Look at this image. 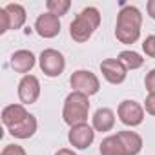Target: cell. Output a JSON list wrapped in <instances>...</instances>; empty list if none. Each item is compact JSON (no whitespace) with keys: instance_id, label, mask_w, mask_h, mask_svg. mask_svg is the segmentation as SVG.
Returning a JSON list of instances; mask_svg holds the SVG:
<instances>
[{"instance_id":"2e32d148","label":"cell","mask_w":155,"mask_h":155,"mask_svg":"<svg viewBox=\"0 0 155 155\" xmlns=\"http://www.w3.org/2000/svg\"><path fill=\"white\" fill-rule=\"evenodd\" d=\"M9 17V29H20L26 24V9L20 4H8L4 8Z\"/></svg>"},{"instance_id":"7a4b0ae2","label":"cell","mask_w":155,"mask_h":155,"mask_svg":"<svg viewBox=\"0 0 155 155\" xmlns=\"http://www.w3.org/2000/svg\"><path fill=\"white\" fill-rule=\"evenodd\" d=\"M99 26H101V13L97 8L90 6V8H84L75 17V20L69 24V35L75 42L82 44L93 37V33Z\"/></svg>"},{"instance_id":"5bb4252c","label":"cell","mask_w":155,"mask_h":155,"mask_svg":"<svg viewBox=\"0 0 155 155\" xmlns=\"http://www.w3.org/2000/svg\"><path fill=\"white\" fill-rule=\"evenodd\" d=\"M37 119H35V115H28L24 120H20L18 124H15V126H11V128H8V131L15 137V139H29V137H33L35 135V131H37Z\"/></svg>"},{"instance_id":"484cf974","label":"cell","mask_w":155,"mask_h":155,"mask_svg":"<svg viewBox=\"0 0 155 155\" xmlns=\"http://www.w3.org/2000/svg\"><path fill=\"white\" fill-rule=\"evenodd\" d=\"M55 155H77V153H75L73 150H69V148H60Z\"/></svg>"},{"instance_id":"5b68a950","label":"cell","mask_w":155,"mask_h":155,"mask_svg":"<svg viewBox=\"0 0 155 155\" xmlns=\"http://www.w3.org/2000/svg\"><path fill=\"white\" fill-rule=\"evenodd\" d=\"M38 64H40V69L44 75L48 77H58L62 75L64 68H66V58L60 51L57 49H44L38 57Z\"/></svg>"},{"instance_id":"e0dca14e","label":"cell","mask_w":155,"mask_h":155,"mask_svg":"<svg viewBox=\"0 0 155 155\" xmlns=\"http://www.w3.org/2000/svg\"><path fill=\"white\" fill-rule=\"evenodd\" d=\"M99 151L101 155H126L124 146L117 135H108L106 139H102Z\"/></svg>"},{"instance_id":"4fadbf2b","label":"cell","mask_w":155,"mask_h":155,"mask_svg":"<svg viewBox=\"0 0 155 155\" xmlns=\"http://www.w3.org/2000/svg\"><path fill=\"white\" fill-rule=\"evenodd\" d=\"M117 137L120 139L126 155H139V153H140V150H142V137H140L137 131L122 130V131L117 133Z\"/></svg>"},{"instance_id":"ffe728a7","label":"cell","mask_w":155,"mask_h":155,"mask_svg":"<svg viewBox=\"0 0 155 155\" xmlns=\"http://www.w3.org/2000/svg\"><path fill=\"white\" fill-rule=\"evenodd\" d=\"M142 51H144L148 57L155 58V35L146 37V40L142 42Z\"/></svg>"},{"instance_id":"d4e9b609","label":"cell","mask_w":155,"mask_h":155,"mask_svg":"<svg viewBox=\"0 0 155 155\" xmlns=\"http://www.w3.org/2000/svg\"><path fill=\"white\" fill-rule=\"evenodd\" d=\"M146 11H148V17L155 20V0H150L146 4Z\"/></svg>"},{"instance_id":"603a6c76","label":"cell","mask_w":155,"mask_h":155,"mask_svg":"<svg viewBox=\"0 0 155 155\" xmlns=\"http://www.w3.org/2000/svg\"><path fill=\"white\" fill-rule=\"evenodd\" d=\"M9 31V17H8V11L2 8L0 9V33H6Z\"/></svg>"},{"instance_id":"277c9868","label":"cell","mask_w":155,"mask_h":155,"mask_svg":"<svg viewBox=\"0 0 155 155\" xmlns=\"http://www.w3.org/2000/svg\"><path fill=\"white\" fill-rule=\"evenodd\" d=\"M69 84L73 88V91H79V93H84L88 97L99 93L101 90V82H99V77L88 69H77L71 73L69 77Z\"/></svg>"},{"instance_id":"8992f818","label":"cell","mask_w":155,"mask_h":155,"mask_svg":"<svg viewBox=\"0 0 155 155\" xmlns=\"http://www.w3.org/2000/svg\"><path fill=\"white\" fill-rule=\"evenodd\" d=\"M117 115L124 126L135 128L144 120V108L135 101H122L117 108Z\"/></svg>"},{"instance_id":"8fae6325","label":"cell","mask_w":155,"mask_h":155,"mask_svg":"<svg viewBox=\"0 0 155 155\" xmlns=\"http://www.w3.org/2000/svg\"><path fill=\"white\" fill-rule=\"evenodd\" d=\"M35 62H37V58H35V55L31 53V51H28V49H18V51H15L13 53V57H11V68L17 71V73H29L33 68H35Z\"/></svg>"},{"instance_id":"7402d4cb","label":"cell","mask_w":155,"mask_h":155,"mask_svg":"<svg viewBox=\"0 0 155 155\" xmlns=\"http://www.w3.org/2000/svg\"><path fill=\"white\" fill-rule=\"evenodd\" d=\"M144 86L148 90L150 95H155V68L146 75V79H144Z\"/></svg>"},{"instance_id":"44dd1931","label":"cell","mask_w":155,"mask_h":155,"mask_svg":"<svg viewBox=\"0 0 155 155\" xmlns=\"http://www.w3.org/2000/svg\"><path fill=\"white\" fill-rule=\"evenodd\" d=\"M0 155H28V153L18 144H8V146H4V150H2V153H0Z\"/></svg>"},{"instance_id":"9c48e42d","label":"cell","mask_w":155,"mask_h":155,"mask_svg":"<svg viewBox=\"0 0 155 155\" xmlns=\"http://www.w3.org/2000/svg\"><path fill=\"white\" fill-rule=\"evenodd\" d=\"M101 71H102V77L110 84H122L126 81V75H128L126 66L119 58H106V60H102L101 62Z\"/></svg>"},{"instance_id":"cb8c5ba5","label":"cell","mask_w":155,"mask_h":155,"mask_svg":"<svg viewBox=\"0 0 155 155\" xmlns=\"http://www.w3.org/2000/svg\"><path fill=\"white\" fill-rule=\"evenodd\" d=\"M144 110H146V113H150V115L155 117V95H148V97H146V101H144Z\"/></svg>"},{"instance_id":"7c38bea8","label":"cell","mask_w":155,"mask_h":155,"mask_svg":"<svg viewBox=\"0 0 155 155\" xmlns=\"http://www.w3.org/2000/svg\"><path fill=\"white\" fill-rule=\"evenodd\" d=\"M91 126L95 131H111L115 126V113L110 108H99L91 117Z\"/></svg>"},{"instance_id":"ba28073f","label":"cell","mask_w":155,"mask_h":155,"mask_svg":"<svg viewBox=\"0 0 155 155\" xmlns=\"http://www.w3.org/2000/svg\"><path fill=\"white\" fill-rule=\"evenodd\" d=\"M40 97V81L35 75H24L22 81L18 82V99L26 104H35Z\"/></svg>"},{"instance_id":"3957f363","label":"cell","mask_w":155,"mask_h":155,"mask_svg":"<svg viewBox=\"0 0 155 155\" xmlns=\"http://www.w3.org/2000/svg\"><path fill=\"white\" fill-rule=\"evenodd\" d=\"M90 115V97L79 91H71L66 101H64V108H62V119L64 122L73 128L79 124H86Z\"/></svg>"},{"instance_id":"6da1fadb","label":"cell","mask_w":155,"mask_h":155,"mask_svg":"<svg viewBox=\"0 0 155 155\" xmlns=\"http://www.w3.org/2000/svg\"><path fill=\"white\" fill-rule=\"evenodd\" d=\"M140 26H142V15L135 6L122 4V9L117 15L115 24V37L122 44H135L140 37Z\"/></svg>"},{"instance_id":"ac0fdd59","label":"cell","mask_w":155,"mask_h":155,"mask_svg":"<svg viewBox=\"0 0 155 155\" xmlns=\"http://www.w3.org/2000/svg\"><path fill=\"white\" fill-rule=\"evenodd\" d=\"M117 58L126 66V69H139V68H142V64H144V58H142L137 51H131V49L120 51Z\"/></svg>"},{"instance_id":"d6986e66","label":"cell","mask_w":155,"mask_h":155,"mask_svg":"<svg viewBox=\"0 0 155 155\" xmlns=\"http://www.w3.org/2000/svg\"><path fill=\"white\" fill-rule=\"evenodd\" d=\"M46 8H48V13H51V15H55V17L60 18L62 15H66L69 11L71 2H69V0H48Z\"/></svg>"},{"instance_id":"52a82bcc","label":"cell","mask_w":155,"mask_h":155,"mask_svg":"<svg viewBox=\"0 0 155 155\" xmlns=\"http://www.w3.org/2000/svg\"><path fill=\"white\" fill-rule=\"evenodd\" d=\"M68 140L73 148L77 150H86L91 146V142L95 140V130L93 126H90L88 122L86 124H79V126H73L69 128V133H68Z\"/></svg>"},{"instance_id":"9a60e30c","label":"cell","mask_w":155,"mask_h":155,"mask_svg":"<svg viewBox=\"0 0 155 155\" xmlns=\"http://www.w3.org/2000/svg\"><path fill=\"white\" fill-rule=\"evenodd\" d=\"M28 115L29 113L24 108V104H9L2 110V122H4V126L11 128V126L18 124L20 120H24Z\"/></svg>"},{"instance_id":"30bf717a","label":"cell","mask_w":155,"mask_h":155,"mask_svg":"<svg viewBox=\"0 0 155 155\" xmlns=\"http://www.w3.org/2000/svg\"><path fill=\"white\" fill-rule=\"evenodd\" d=\"M35 31L42 38H55L60 33V20L51 13H42L35 22Z\"/></svg>"}]
</instances>
